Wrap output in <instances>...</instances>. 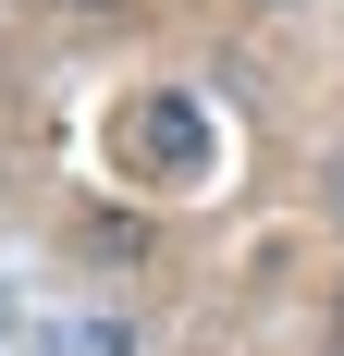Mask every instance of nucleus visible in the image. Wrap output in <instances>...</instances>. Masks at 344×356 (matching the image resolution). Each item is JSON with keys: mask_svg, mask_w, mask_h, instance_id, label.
Instances as JSON below:
<instances>
[{"mask_svg": "<svg viewBox=\"0 0 344 356\" xmlns=\"http://www.w3.org/2000/svg\"><path fill=\"white\" fill-rule=\"evenodd\" d=\"M123 136H148V160H172V172H197V160H209V136H197V111H172V99H148L136 123H123Z\"/></svg>", "mask_w": 344, "mask_h": 356, "instance_id": "nucleus-1", "label": "nucleus"}]
</instances>
